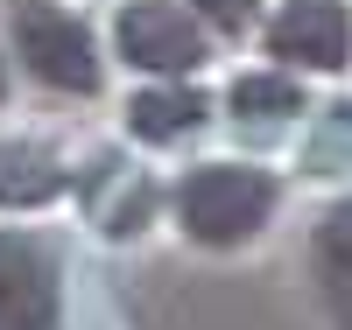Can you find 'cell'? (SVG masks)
<instances>
[{
  "mask_svg": "<svg viewBox=\"0 0 352 330\" xmlns=\"http://www.w3.org/2000/svg\"><path fill=\"white\" fill-rule=\"evenodd\" d=\"M275 211V176L247 162H204L176 190V218L197 246H247Z\"/></svg>",
  "mask_w": 352,
  "mask_h": 330,
  "instance_id": "1",
  "label": "cell"
},
{
  "mask_svg": "<svg viewBox=\"0 0 352 330\" xmlns=\"http://www.w3.org/2000/svg\"><path fill=\"white\" fill-rule=\"evenodd\" d=\"M14 49L56 92H99V43L78 14L50 8V0H14Z\"/></svg>",
  "mask_w": 352,
  "mask_h": 330,
  "instance_id": "2",
  "label": "cell"
},
{
  "mask_svg": "<svg viewBox=\"0 0 352 330\" xmlns=\"http://www.w3.org/2000/svg\"><path fill=\"white\" fill-rule=\"evenodd\" d=\"M120 56L134 71H162V78H184L204 64V28L176 8V0H134L120 14Z\"/></svg>",
  "mask_w": 352,
  "mask_h": 330,
  "instance_id": "3",
  "label": "cell"
},
{
  "mask_svg": "<svg viewBox=\"0 0 352 330\" xmlns=\"http://www.w3.org/2000/svg\"><path fill=\"white\" fill-rule=\"evenodd\" d=\"M56 323V267L36 239L0 232V330H50Z\"/></svg>",
  "mask_w": 352,
  "mask_h": 330,
  "instance_id": "4",
  "label": "cell"
},
{
  "mask_svg": "<svg viewBox=\"0 0 352 330\" xmlns=\"http://www.w3.org/2000/svg\"><path fill=\"white\" fill-rule=\"evenodd\" d=\"M268 49L289 56V64H310V71H338L352 49V21L338 0H289L268 28Z\"/></svg>",
  "mask_w": 352,
  "mask_h": 330,
  "instance_id": "5",
  "label": "cell"
},
{
  "mask_svg": "<svg viewBox=\"0 0 352 330\" xmlns=\"http://www.w3.org/2000/svg\"><path fill=\"white\" fill-rule=\"evenodd\" d=\"M56 190H64V162L43 141H0V204L28 211V204H50Z\"/></svg>",
  "mask_w": 352,
  "mask_h": 330,
  "instance_id": "6",
  "label": "cell"
},
{
  "mask_svg": "<svg viewBox=\"0 0 352 330\" xmlns=\"http://www.w3.org/2000/svg\"><path fill=\"white\" fill-rule=\"evenodd\" d=\"M310 267H317V281H324V303L338 309V323H352V204H331V211L317 218Z\"/></svg>",
  "mask_w": 352,
  "mask_h": 330,
  "instance_id": "7",
  "label": "cell"
},
{
  "mask_svg": "<svg viewBox=\"0 0 352 330\" xmlns=\"http://www.w3.org/2000/svg\"><path fill=\"white\" fill-rule=\"evenodd\" d=\"M204 92H184V84H155V92H134V106H127V127L141 134V141H184V134H197L204 127Z\"/></svg>",
  "mask_w": 352,
  "mask_h": 330,
  "instance_id": "8",
  "label": "cell"
},
{
  "mask_svg": "<svg viewBox=\"0 0 352 330\" xmlns=\"http://www.w3.org/2000/svg\"><path fill=\"white\" fill-rule=\"evenodd\" d=\"M232 113L240 119H289V113H303V92L275 71H247L232 84Z\"/></svg>",
  "mask_w": 352,
  "mask_h": 330,
  "instance_id": "9",
  "label": "cell"
},
{
  "mask_svg": "<svg viewBox=\"0 0 352 330\" xmlns=\"http://www.w3.org/2000/svg\"><path fill=\"white\" fill-rule=\"evenodd\" d=\"M190 8L212 21V28H226V36H232V28H247V21H254L261 0H190Z\"/></svg>",
  "mask_w": 352,
  "mask_h": 330,
  "instance_id": "10",
  "label": "cell"
},
{
  "mask_svg": "<svg viewBox=\"0 0 352 330\" xmlns=\"http://www.w3.org/2000/svg\"><path fill=\"white\" fill-rule=\"evenodd\" d=\"M0 99H8V71H0Z\"/></svg>",
  "mask_w": 352,
  "mask_h": 330,
  "instance_id": "11",
  "label": "cell"
}]
</instances>
